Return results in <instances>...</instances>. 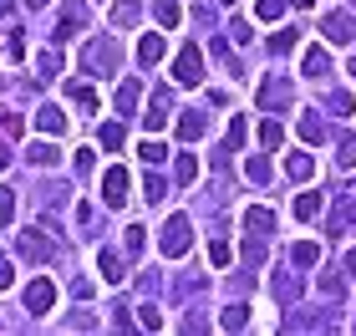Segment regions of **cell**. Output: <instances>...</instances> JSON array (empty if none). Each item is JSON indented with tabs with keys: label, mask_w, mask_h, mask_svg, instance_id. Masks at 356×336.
I'll use <instances>...</instances> for the list:
<instances>
[{
	"label": "cell",
	"mask_w": 356,
	"mask_h": 336,
	"mask_svg": "<svg viewBox=\"0 0 356 336\" xmlns=\"http://www.w3.org/2000/svg\"><path fill=\"white\" fill-rule=\"evenodd\" d=\"M82 67H87L92 77H112V72H118V46H112L107 36H92V41L82 46Z\"/></svg>",
	"instance_id": "1"
},
{
	"label": "cell",
	"mask_w": 356,
	"mask_h": 336,
	"mask_svg": "<svg viewBox=\"0 0 356 336\" xmlns=\"http://www.w3.org/2000/svg\"><path fill=\"white\" fill-rule=\"evenodd\" d=\"M15 250H21V260H31V265L56 260V239L41 234V230H21V234H15Z\"/></svg>",
	"instance_id": "2"
},
{
	"label": "cell",
	"mask_w": 356,
	"mask_h": 336,
	"mask_svg": "<svg viewBox=\"0 0 356 336\" xmlns=\"http://www.w3.org/2000/svg\"><path fill=\"white\" fill-rule=\"evenodd\" d=\"M158 245H163V255H168V260L188 255V245H193V224H188L184 214H173V219L163 224V234H158Z\"/></svg>",
	"instance_id": "3"
},
{
	"label": "cell",
	"mask_w": 356,
	"mask_h": 336,
	"mask_svg": "<svg viewBox=\"0 0 356 336\" xmlns=\"http://www.w3.org/2000/svg\"><path fill=\"white\" fill-rule=\"evenodd\" d=\"M173 82H178V87H199V82H204V56H199V46H184V51H178Z\"/></svg>",
	"instance_id": "4"
},
{
	"label": "cell",
	"mask_w": 356,
	"mask_h": 336,
	"mask_svg": "<svg viewBox=\"0 0 356 336\" xmlns=\"http://www.w3.org/2000/svg\"><path fill=\"white\" fill-rule=\"evenodd\" d=\"M51 306H56V285L46 280V275L31 280V285H26V311H31V316H46Z\"/></svg>",
	"instance_id": "5"
},
{
	"label": "cell",
	"mask_w": 356,
	"mask_h": 336,
	"mask_svg": "<svg viewBox=\"0 0 356 336\" xmlns=\"http://www.w3.org/2000/svg\"><path fill=\"white\" fill-rule=\"evenodd\" d=\"M321 36H326L331 46H346V41H356V21H351L346 10H336V15L321 21Z\"/></svg>",
	"instance_id": "6"
},
{
	"label": "cell",
	"mask_w": 356,
	"mask_h": 336,
	"mask_svg": "<svg viewBox=\"0 0 356 336\" xmlns=\"http://www.w3.org/2000/svg\"><path fill=\"white\" fill-rule=\"evenodd\" d=\"M127 189H133V184H127V168H107V173H102V199H107V209H122V204H127Z\"/></svg>",
	"instance_id": "7"
},
{
	"label": "cell",
	"mask_w": 356,
	"mask_h": 336,
	"mask_svg": "<svg viewBox=\"0 0 356 336\" xmlns=\"http://www.w3.org/2000/svg\"><path fill=\"white\" fill-rule=\"evenodd\" d=\"M92 21L87 15V0H67V6H61V26H56V36L67 41V36H76V31H82Z\"/></svg>",
	"instance_id": "8"
},
{
	"label": "cell",
	"mask_w": 356,
	"mask_h": 336,
	"mask_svg": "<svg viewBox=\"0 0 356 336\" xmlns=\"http://www.w3.org/2000/svg\"><path fill=\"white\" fill-rule=\"evenodd\" d=\"M168 112H173V92L163 87V92L153 97V107L143 112V127H148V133H158V127H168Z\"/></svg>",
	"instance_id": "9"
},
{
	"label": "cell",
	"mask_w": 356,
	"mask_h": 336,
	"mask_svg": "<svg viewBox=\"0 0 356 336\" xmlns=\"http://www.w3.org/2000/svg\"><path fill=\"white\" fill-rule=\"evenodd\" d=\"M290 97H296V92H290L285 77H270V82L260 87V107H290Z\"/></svg>",
	"instance_id": "10"
},
{
	"label": "cell",
	"mask_w": 356,
	"mask_h": 336,
	"mask_svg": "<svg viewBox=\"0 0 356 336\" xmlns=\"http://www.w3.org/2000/svg\"><path fill=\"white\" fill-rule=\"evenodd\" d=\"M36 127H41V133H51V138H61V133H67V112L51 107V102L36 107Z\"/></svg>",
	"instance_id": "11"
},
{
	"label": "cell",
	"mask_w": 356,
	"mask_h": 336,
	"mask_svg": "<svg viewBox=\"0 0 356 336\" xmlns=\"http://www.w3.org/2000/svg\"><path fill=\"white\" fill-rule=\"evenodd\" d=\"M311 173H316V158H311V153H290V158H285V179L305 184Z\"/></svg>",
	"instance_id": "12"
},
{
	"label": "cell",
	"mask_w": 356,
	"mask_h": 336,
	"mask_svg": "<svg viewBox=\"0 0 356 336\" xmlns=\"http://www.w3.org/2000/svg\"><path fill=\"white\" fill-rule=\"evenodd\" d=\"M204 127H209V118H204V112H184V118H178V138H184V143H193V138H204Z\"/></svg>",
	"instance_id": "13"
},
{
	"label": "cell",
	"mask_w": 356,
	"mask_h": 336,
	"mask_svg": "<svg viewBox=\"0 0 356 336\" xmlns=\"http://www.w3.org/2000/svg\"><path fill=\"white\" fill-rule=\"evenodd\" d=\"M138 102H143V82H122L118 87V112H122V118H133Z\"/></svg>",
	"instance_id": "14"
},
{
	"label": "cell",
	"mask_w": 356,
	"mask_h": 336,
	"mask_svg": "<svg viewBox=\"0 0 356 336\" xmlns=\"http://www.w3.org/2000/svg\"><path fill=\"white\" fill-rule=\"evenodd\" d=\"M97 265H102V280H107V285H118V280L127 275L122 260H118V250H102V255H97Z\"/></svg>",
	"instance_id": "15"
},
{
	"label": "cell",
	"mask_w": 356,
	"mask_h": 336,
	"mask_svg": "<svg viewBox=\"0 0 356 336\" xmlns=\"http://www.w3.org/2000/svg\"><path fill=\"white\" fill-rule=\"evenodd\" d=\"M245 230H250V234H270V230H275V214H270V209H260V204H254V209L245 214Z\"/></svg>",
	"instance_id": "16"
},
{
	"label": "cell",
	"mask_w": 356,
	"mask_h": 336,
	"mask_svg": "<svg viewBox=\"0 0 356 336\" xmlns=\"http://www.w3.org/2000/svg\"><path fill=\"white\" fill-rule=\"evenodd\" d=\"M173 179L188 189L193 179H199V158H193V153H178V163H173Z\"/></svg>",
	"instance_id": "17"
},
{
	"label": "cell",
	"mask_w": 356,
	"mask_h": 336,
	"mask_svg": "<svg viewBox=\"0 0 356 336\" xmlns=\"http://www.w3.org/2000/svg\"><path fill=\"white\" fill-rule=\"evenodd\" d=\"M153 21H158V26H178V21H184L178 0H153Z\"/></svg>",
	"instance_id": "18"
},
{
	"label": "cell",
	"mask_w": 356,
	"mask_h": 336,
	"mask_svg": "<svg viewBox=\"0 0 356 336\" xmlns=\"http://www.w3.org/2000/svg\"><path fill=\"white\" fill-rule=\"evenodd\" d=\"M56 72H61V51L51 46V51H41V56H36V77H41V82H51Z\"/></svg>",
	"instance_id": "19"
},
{
	"label": "cell",
	"mask_w": 356,
	"mask_h": 336,
	"mask_svg": "<svg viewBox=\"0 0 356 336\" xmlns=\"http://www.w3.org/2000/svg\"><path fill=\"white\" fill-rule=\"evenodd\" d=\"M326 67H331L326 46H311V51H305V77H326Z\"/></svg>",
	"instance_id": "20"
},
{
	"label": "cell",
	"mask_w": 356,
	"mask_h": 336,
	"mask_svg": "<svg viewBox=\"0 0 356 336\" xmlns=\"http://www.w3.org/2000/svg\"><path fill=\"white\" fill-rule=\"evenodd\" d=\"M300 138H305V143H321V138H326V122H321V112H305V118H300Z\"/></svg>",
	"instance_id": "21"
},
{
	"label": "cell",
	"mask_w": 356,
	"mask_h": 336,
	"mask_svg": "<svg viewBox=\"0 0 356 336\" xmlns=\"http://www.w3.org/2000/svg\"><path fill=\"white\" fill-rule=\"evenodd\" d=\"M296 296H300V280L296 275H275V301H280V306H290Z\"/></svg>",
	"instance_id": "22"
},
{
	"label": "cell",
	"mask_w": 356,
	"mask_h": 336,
	"mask_svg": "<svg viewBox=\"0 0 356 336\" xmlns=\"http://www.w3.org/2000/svg\"><path fill=\"white\" fill-rule=\"evenodd\" d=\"M245 321H250V311L239 306V301H234V306H224V316H219V326H224V331H245Z\"/></svg>",
	"instance_id": "23"
},
{
	"label": "cell",
	"mask_w": 356,
	"mask_h": 336,
	"mask_svg": "<svg viewBox=\"0 0 356 336\" xmlns=\"http://www.w3.org/2000/svg\"><path fill=\"white\" fill-rule=\"evenodd\" d=\"M158 56H163V36L153 31V36H143V41H138V61H148V67H153Z\"/></svg>",
	"instance_id": "24"
},
{
	"label": "cell",
	"mask_w": 356,
	"mask_h": 336,
	"mask_svg": "<svg viewBox=\"0 0 356 336\" xmlns=\"http://www.w3.org/2000/svg\"><path fill=\"white\" fill-rule=\"evenodd\" d=\"M67 97H72V102H76V107H87V112H92V107H97V92H92V87H87V82H67Z\"/></svg>",
	"instance_id": "25"
},
{
	"label": "cell",
	"mask_w": 356,
	"mask_h": 336,
	"mask_svg": "<svg viewBox=\"0 0 356 336\" xmlns=\"http://www.w3.org/2000/svg\"><path fill=\"white\" fill-rule=\"evenodd\" d=\"M290 260H296V265H316V260H321V245L300 239V245H290Z\"/></svg>",
	"instance_id": "26"
},
{
	"label": "cell",
	"mask_w": 356,
	"mask_h": 336,
	"mask_svg": "<svg viewBox=\"0 0 356 336\" xmlns=\"http://www.w3.org/2000/svg\"><path fill=\"white\" fill-rule=\"evenodd\" d=\"M97 138H102V148H112V153H118L122 143H127V127H122V122H107V127H102Z\"/></svg>",
	"instance_id": "27"
},
{
	"label": "cell",
	"mask_w": 356,
	"mask_h": 336,
	"mask_svg": "<svg viewBox=\"0 0 356 336\" xmlns=\"http://www.w3.org/2000/svg\"><path fill=\"white\" fill-rule=\"evenodd\" d=\"M296 41H300V31L290 26V31H280V36H270V51H275V56H285V51H296Z\"/></svg>",
	"instance_id": "28"
},
{
	"label": "cell",
	"mask_w": 356,
	"mask_h": 336,
	"mask_svg": "<svg viewBox=\"0 0 356 336\" xmlns=\"http://www.w3.org/2000/svg\"><path fill=\"white\" fill-rule=\"evenodd\" d=\"M31 163L51 168V163H61V148H51V143H36V148H31Z\"/></svg>",
	"instance_id": "29"
},
{
	"label": "cell",
	"mask_w": 356,
	"mask_h": 336,
	"mask_svg": "<svg viewBox=\"0 0 356 336\" xmlns=\"http://www.w3.org/2000/svg\"><path fill=\"white\" fill-rule=\"evenodd\" d=\"M321 214V194H300L296 199V219H316Z\"/></svg>",
	"instance_id": "30"
},
{
	"label": "cell",
	"mask_w": 356,
	"mask_h": 336,
	"mask_svg": "<svg viewBox=\"0 0 356 336\" xmlns=\"http://www.w3.org/2000/svg\"><path fill=\"white\" fill-rule=\"evenodd\" d=\"M138 15H143V10L133 6V0H118V6H112V21H118V26H133Z\"/></svg>",
	"instance_id": "31"
},
{
	"label": "cell",
	"mask_w": 356,
	"mask_h": 336,
	"mask_svg": "<svg viewBox=\"0 0 356 336\" xmlns=\"http://www.w3.org/2000/svg\"><path fill=\"white\" fill-rule=\"evenodd\" d=\"M260 143H265V148H280V143H285V127H280V122H260Z\"/></svg>",
	"instance_id": "32"
},
{
	"label": "cell",
	"mask_w": 356,
	"mask_h": 336,
	"mask_svg": "<svg viewBox=\"0 0 356 336\" xmlns=\"http://www.w3.org/2000/svg\"><path fill=\"white\" fill-rule=\"evenodd\" d=\"M326 112H336V118H351V92H331V97H326Z\"/></svg>",
	"instance_id": "33"
},
{
	"label": "cell",
	"mask_w": 356,
	"mask_h": 336,
	"mask_svg": "<svg viewBox=\"0 0 356 336\" xmlns=\"http://www.w3.org/2000/svg\"><path fill=\"white\" fill-rule=\"evenodd\" d=\"M76 224H82V234H97V209H92L87 199L76 204Z\"/></svg>",
	"instance_id": "34"
},
{
	"label": "cell",
	"mask_w": 356,
	"mask_h": 336,
	"mask_svg": "<svg viewBox=\"0 0 356 336\" xmlns=\"http://www.w3.org/2000/svg\"><path fill=\"white\" fill-rule=\"evenodd\" d=\"M143 163H163V158H168V148H163V143H158V138H148V143H143Z\"/></svg>",
	"instance_id": "35"
},
{
	"label": "cell",
	"mask_w": 356,
	"mask_h": 336,
	"mask_svg": "<svg viewBox=\"0 0 356 336\" xmlns=\"http://www.w3.org/2000/svg\"><path fill=\"white\" fill-rule=\"evenodd\" d=\"M209 260H214V265L224 270V265H229V260H234V250H229V245H224V239H209Z\"/></svg>",
	"instance_id": "36"
},
{
	"label": "cell",
	"mask_w": 356,
	"mask_h": 336,
	"mask_svg": "<svg viewBox=\"0 0 356 336\" xmlns=\"http://www.w3.org/2000/svg\"><path fill=\"white\" fill-rule=\"evenodd\" d=\"M254 15H260V21H280V15H285V0H260Z\"/></svg>",
	"instance_id": "37"
},
{
	"label": "cell",
	"mask_w": 356,
	"mask_h": 336,
	"mask_svg": "<svg viewBox=\"0 0 356 336\" xmlns=\"http://www.w3.org/2000/svg\"><path fill=\"white\" fill-rule=\"evenodd\" d=\"M163 194H168V184L158 179V173H148V184H143V199H148V204H158Z\"/></svg>",
	"instance_id": "38"
},
{
	"label": "cell",
	"mask_w": 356,
	"mask_h": 336,
	"mask_svg": "<svg viewBox=\"0 0 356 336\" xmlns=\"http://www.w3.org/2000/svg\"><path fill=\"white\" fill-rule=\"evenodd\" d=\"M143 224H127V234H122V245H127V255H143Z\"/></svg>",
	"instance_id": "39"
},
{
	"label": "cell",
	"mask_w": 356,
	"mask_h": 336,
	"mask_svg": "<svg viewBox=\"0 0 356 336\" xmlns=\"http://www.w3.org/2000/svg\"><path fill=\"white\" fill-rule=\"evenodd\" d=\"M138 321L148 331H163V311H158V306H138Z\"/></svg>",
	"instance_id": "40"
},
{
	"label": "cell",
	"mask_w": 356,
	"mask_h": 336,
	"mask_svg": "<svg viewBox=\"0 0 356 336\" xmlns=\"http://www.w3.org/2000/svg\"><path fill=\"white\" fill-rule=\"evenodd\" d=\"M245 173H250L254 184H265V179H270V158H250V163H245Z\"/></svg>",
	"instance_id": "41"
},
{
	"label": "cell",
	"mask_w": 356,
	"mask_h": 336,
	"mask_svg": "<svg viewBox=\"0 0 356 336\" xmlns=\"http://www.w3.org/2000/svg\"><path fill=\"white\" fill-rule=\"evenodd\" d=\"M10 285H15V260L0 255V291H10Z\"/></svg>",
	"instance_id": "42"
},
{
	"label": "cell",
	"mask_w": 356,
	"mask_h": 336,
	"mask_svg": "<svg viewBox=\"0 0 356 336\" xmlns=\"http://www.w3.org/2000/svg\"><path fill=\"white\" fill-rule=\"evenodd\" d=\"M336 163H356V138H341V148H336Z\"/></svg>",
	"instance_id": "43"
},
{
	"label": "cell",
	"mask_w": 356,
	"mask_h": 336,
	"mask_svg": "<svg viewBox=\"0 0 356 336\" xmlns=\"http://www.w3.org/2000/svg\"><path fill=\"white\" fill-rule=\"evenodd\" d=\"M245 133H250L245 118H234V122H229V148H245Z\"/></svg>",
	"instance_id": "44"
},
{
	"label": "cell",
	"mask_w": 356,
	"mask_h": 336,
	"mask_svg": "<svg viewBox=\"0 0 356 336\" xmlns=\"http://www.w3.org/2000/svg\"><path fill=\"white\" fill-rule=\"evenodd\" d=\"M10 214H15V199H10V189H0V224H10Z\"/></svg>",
	"instance_id": "45"
},
{
	"label": "cell",
	"mask_w": 356,
	"mask_h": 336,
	"mask_svg": "<svg viewBox=\"0 0 356 336\" xmlns=\"http://www.w3.org/2000/svg\"><path fill=\"white\" fill-rule=\"evenodd\" d=\"M97 168V158H92V148H82V153H76V173H92Z\"/></svg>",
	"instance_id": "46"
},
{
	"label": "cell",
	"mask_w": 356,
	"mask_h": 336,
	"mask_svg": "<svg viewBox=\"0 0 356 336\" xmlns=\"http://www.w3.org/2000/svg\"><path fill=\"white\" fill-rule=\"evenodd\" d=\"M6 168H10V148L0 143V173H6Z\"/></svg>",
	"instance_id": "47"
},
{
	"label": "cell",
	"mask_w": 356,
	"mask_h": 336,
	"mask_svg": "<svg viewBox=\"0 0 356 336\" xmlns=\"http://www.w3.org/2000/svg\"><path fill=\"white\" fill-rule=\"evenodd\" d=\"M15 10V0H0V21H6V15Z\"/></svg>",
	"instance_id": "48"
},
{
	"label": "cell",
	"mask_w": 356,
	"mask_h": 336,
	"mask_svg": "<svg viewBox=\"0 0 356 336\" xmlns=\"http://www.w3.org/2000/svg\"><path fill=\"white\" fill-rule=\"evenodd\" d=\"M346 270H351V275H356V250H351V255H346Z\"/></svg>",
	"instance_id": "49"
},
{
	"label": "cell",
	"mask_w": 356,
	"mask_h": 336,
	"mask_svg": "<svg viewBox=\"0 0 356 336\" xmlns=\"http://www.w3.org/2000/svg\"><path fill=\"white\" fill-rule=\"evenodd\" d=\"M26 6H31V10H41V6H51V0H26Z\"/></svg>",
	"instance_id": "50"
},
{
	"label": "cell",
	"mask_w": 356,
	"mask_h": 336,
	"mask_svg": "<svg viewBox=\"0 0 356 336\" xmlns=\"http://www.w3.org/2000/svg\"><path fill=\"white\" fill-rule=\"evenodd\" d=\"M351 77H356V61H351Z\"/></svg>",
	"instance_id": "51"
},
{
	"label": "cell",
	"mask_w": 356,
	"mask_h": 336,
	"mask_svg": "<svg viewBox=\"0 0 356 336\" xmlns=\"http://www.w3.org/2000/svg\"><path fill=\"white\" fill-rule=\"evenodd\" d=\"M224 6H234V0H224Z\"/></svg>",
	"instance_id": "52"
},
{
	"label": "cell",
	"mask_w": 356,
	"mask_h": 336,
	"mask_svg": "<svg viewBox=\"0 0 356 336\" xmlns=\"http://www.w3.org/2000/svg\"><path fill=\"white\" fill-rule=\"evenodd\" d=\"M351 6H356V0H351Z\"/></svg>",
	"instance_id": "53"
}]
</instances>
